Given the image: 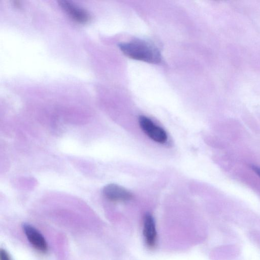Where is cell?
<instances>
[{"label":"cell","mask_w":260,"mask_h":260,"mask_svg":"<svg viewBox=\"0 0 260 260\" xmlns=\"http://www.w3.org/2000/svg\"><path fill=\"white\" fill-rule=\"evenodd\" d=\"M118 46L123 53L131 58L154 64L161 60L158 49L145 41L135 40L120 43Z\"/></svg>","instance_id":"1"},{"label":"cell","mask_w":260,"mask_h":260,"mask_svg":"<svg viewBox=\"0 0 260 260\" xmlns=\"http://www.w3.org/2000/svg\"><path fill=\"white\" fill-rule=\"evenodd\" d=\"M139 123L144 133L153 141L161 144L167 142L168 136L166 131L148 117L140 116Z\"/></svg>","instance_id":"2"},{"label":"cell","mask_w":260,"mask_h":260,"mask_svg":"<svg viewBox=\"0 0 260 260\" xmlns=\"http://www.w3.org/2000/svg\"><path fill=\"white\" fill-rule=\"evenodd\" d=\"M23 229L30 244L37 250L45 253L48 250L47 243L43 236L32 225L25 223Z\"/></svg>","instance_id":"3"},{"label":"cell","mask_w":260,"mask_h":260,"mask_svg":"<svg viewBox=\"0 0 260 260\" xmlns=\"http://www.w3.org/2000/svg\"><path fill=\"white\" fill-rule=\"evenodd\" d=\"M103 193L108 200L112 201H127L133 198L132 193L123 187L115 184L105 186Z\"/></svg>","instance_id":"4"},{"label":"cell","mask_w":260,"mask_h":260,"mask_svg":"<svg viewBox=\"0 0 260 260\" xmlns=\"http://www.w3.org/2000/svg\"><path fill=\"white\" fill-rule=\"evenodd\" d=\"M143 235L145 243L150 248H153L156 244L157 233L155 224L152 216L147 213L144 217Z\"/></svg>","instance_id":"5"},{"label":"cell","mask_w":260,"mask_h":260,"mask_svg":"<svg viewBox=\"0 0 260 260\" xmlns=\"http://www.w3.org/2000/svg\"><path fill=\"white\" fill-rule=\"evenodd\" d=\"M59 4L69 15L75 21L80 23H86L89 20V14L84 9L67 1H60Z\"/></svg>","instance_id":"6"},{"label":"cell","mask_w":260,"mask_h":260,"mask_svg":"<svg viewBox=\"0 0 260 260\" xmlns=\"http://www.w3.org/2000/svg\"><path fill=\"white\" fill-rule=\"evenodd\" d=\"M0 260H12L9 253L5 249L0 250Z\"/></svg>","instance_id":"7"},{"label":"cell","mask_w":260,"mask_h":260,"mask_svg":"<svg viewBox=\"0 0 260 260\" xmlns=\"http://www.w3.org/2000/svg\"><path fill=\"white\" fill-rule=\"evenodd\" d=\"M251 169L260 177V167L256 166L251 165Z\"/></svg>","instance_id":"8"}]
</instances>
